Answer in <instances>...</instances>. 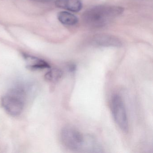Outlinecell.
<instances>
[{"label": "cell", "mask_w": 153, "mask_h": 153, "mask_svg": "<svg viewBox=\"0 0 153 153\" xmlns=\"http://www.w3.org/2000/svg\"><path fill=\"white\" fill-rule=\"evenodd\" d=\"M63 75V72L59 68H53L45 74V78L47 81L55 82L59 81Z\"/></svg>", "instance_id": "obj_10"}, {"label": "cell", "mask_w": 153, "mask_h": 153, "mask_svg": "<svg viewBox=\"0 0 153 153\" xmlns=\"http://www.w3.org/2000/svg\"><path fill=\"white\" fill-rule=\"evenodd\" d=\"M61 140L64 147L69 150L80 151L84 140V136L76 129L66 126L62 130Z\"/></svg>", "instance_id": "obj_3"}, {"label": "cell", "mask_w": 153, "mask_h": 153, "mask_svg": "<svg viewBox=\"0 0 153 153\" xmlns=\"http://www.w3.org/2000/svg\"><path fill=\"white\" fill-rule=\"evenodd\" d=\"M111 111L114 120L120 129L124 132L128 131V115L124 102L118 94L112 97L111 102Z\"/></svg>", "instance_id": "obj_2"}, {"label": "cell", "mask_w": 153, "mask_h": 153, "mask_svg": "<svg viewBox=\"0 0 153 153\" xmlns=\"http://www.w3.org/2000/svg\"><path fill=\"white\" fill-rule=\"evenodd\" d=\"M92 41L95 45L102 47H120L122 44L118 37L107 34L96 35Z\"/></svg>", "instance_id": "obj_5"}, {"label": "cell", "mask_w": 153, "mask_h": 153, "mask_svg": "<svg viewBox=\"0 0 153 153\" xmlns=\"http://www.w3.org/2000/svg\"><path fill=\"white\" fill-rule=\"evenodd\" d=\"M23 57L26 64V67L32 70L50 68V64L44 60L26 53H23Z\"/></svg>", "instance_id": "obj_6"}, {"label": "cell", "mask_w": 153, "mask_h": 153, "mask_svg": "<svg viewBox=\"0 0 153 153\" xmlns=\"http://www.w3.org/2000/svg\"><path fill=\"white\" fill-rule=\"evenodd\" d=\"M124 9L119 6L100 5L90 8L83 15V21L89 27L100 28L108 25L123 13Z\"/></svg>", "instance_id": "obj_1"}, {"label": "cell", "mask_w": 153, "mask_h": 153, "mask_svg": "<svg viewBox=\"0 0 153 153\" xmlns=\"http://www.w3.org/2000/svg\"><path fill=\"white\" fill-rule=\"evenodd\" d=\"M58 19L60 23L65 25H75L78 22V19L76 16L67 11L59 12L58 15Z\"/></svg>", "instance_id": "obj_9"}, {"label": "cell", "mask_w": 153, "mask_h": 153, "mask_svg": "<svg viewBox=\"0 0 153 153\" xmlns=\"http://www.w3.org/2000/svg\"><path fill=\"white\" fill-rule=\"evenodd\" d=\"M55 4L57 7L73 12H79L82 8L80 0H56Z\"/></svg>", "instance_id": "obj_8"}, {"label": "cell", "mask_w": 153, "mask_h": 153, "mask_svg": "<svg viewBox=\"0 0 153 153\" xmlns=\"http://www.w3.org/2000/svg\"><path fill=\"white\" fill-rule=\"evenodd\" d=\"M68 68L69 70L70 71H71V72L75 71L76 68V67L75 66V65H74V64L70 65V66H69Z\"/></svg>", "instance_id": "obj_11"}, {"label": "cell", "mask_w": 153, "mask_h": 153, "mask_svg": "<svg viewBox=\"0 0 153 153\" xmlns=\"http://www.w3.org/2000/svg\"><path fill=\"white\" fill-rule=\"evenodd\" d=\"M32 1H37V2H50V1H51L52 0H32Z\"/></svg>", "instance_id": "obj_12"}, {"label": "cell", "mask_w": 153, "mask_h": 153, "mask_svg": "<svg viewBox=\"0 0 153 153\" xmlns=\"http://www.w3.org/2000/svg\"><path fill=\"white\" fill-rule=\"evenodd\" d=\"M1 104L8 114L13 116H17L23 112L25 101L21 97L9 92L2 97Z\"/></svg>", "instance_id": "obj_4"}, {"label": "cell", "mask_w": 153, "mask_h": 153, "mask_svg": "<svg viewBox=\"0 0 153 153\" xmlns=\"http://www.w3.org/2000/svg\"><path fill=\"white\" fill-rule=\"evenodd\" d=\"M80 152L88 153H101L102 148L97 140L91 135L84 136V142Z\"/></svg>", "instance_id": "obj_7"}]
</instances>
